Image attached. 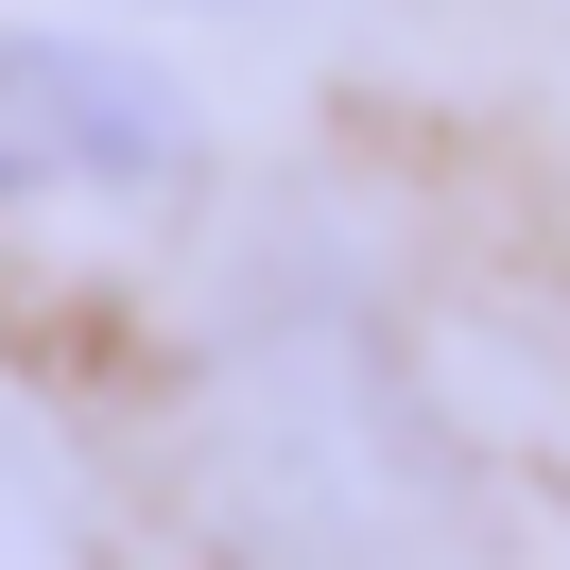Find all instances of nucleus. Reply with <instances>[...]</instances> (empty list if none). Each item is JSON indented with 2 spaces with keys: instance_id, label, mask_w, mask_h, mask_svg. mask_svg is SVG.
<instances>
[{
  "instance_id": "f257e3e1",
  "label": "nucleus",
  "mask_w": 570,
  "mask_h": 570,
  "mask_svg": "<svg viewBox=\"0 0 570 570\" xmlns=\"http://www.w3.org/2000/svg\"><path fill=\"white\" fill-rule=\"evenodd\" d=\"M208 174V121L121 36H0V225L70 208H174Z\"/></svg>"
}]
</instances>
